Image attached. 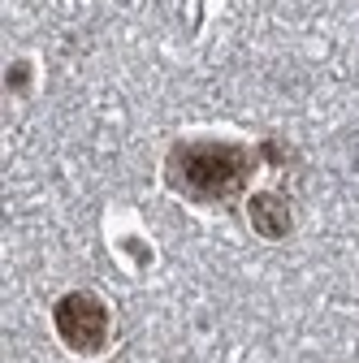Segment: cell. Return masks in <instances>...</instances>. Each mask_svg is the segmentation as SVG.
Returning a JSON list of instances; mask_svg holds the SVG:
<instances>
[{
  "label": "cell",
  "mask_w": 359,
  "mask_h": 363,
  "mask_svg": "<svg viewBox=\"0 0 359 363\" xmlns=\"http://www.w3.org/2000/svg\"><path fill=\"white\" fill-rule=\"evenodd\" d=\"M255 156L243 143L226 139H187L173 143L165 156V177L177 195L195 203H226L251 182Z\"/></svg>",
  "instance_id": "cell-1"
},
{
  "label": "cell",
  "mask_w": 359,
  "mask_h": 363,
  "mask_svg": "<svg viewBox=\"0 0 359 363\" xmlns=\"http://www.w3.org/2000/svg\"><path fill=\"white\" fill-rule=\"evenodd\" d=\"M53 325L61 333V342L78 354H96L104 342H109V307L96 298V294H87V290H74L57 303L53 311Z\"/></svg>",
  "instance_id": "cell-2"
},
{
  "label": "cell",
  "mask_w": 359,
  "mask_h": 363,
  "mask_svg": "<svg viewBox=\"0 0 359 363\" xmlns=\"http://www.w3.org/2000/svg\"><path fill=\"white\" fill-rule=\"evenodd\" d=\"M247 216H251V230H255L260 238H286V234H290V225H294L290 203H286L282 195H273V191L251 195Z\"/></svg>",
  "instance_id": "cell-3"
}]
</instances>
